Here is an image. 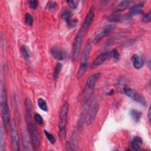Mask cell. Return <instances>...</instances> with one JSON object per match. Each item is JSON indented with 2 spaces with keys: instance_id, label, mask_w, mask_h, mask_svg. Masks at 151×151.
Listing matches in <instances>:
<instances>
[{
  "instance_id": "11",
  "label": "cell",
  "mask_w": 151,
  "mask_h": 151,
  "mask_svg": "<svg viewBox=\"0 0 151 151\" xmlns=\"http://www.w3.org/2000/svg\"><path fill=\"white\" fill-rule=\"evenodd\" d=\"M25 107L26 113V119L27 123L31 122V119L33 113V105L31 100L29 98H26L25 100Z\"/></svg>"
},
{
  "instance_id": "13",
  "label": "cell",
  "mask_w": 151,
  "mask_h": 151,
  "mask_svg": "<svg viewBox=\"0 0 151 151\" xmlns=\"http://www.w3.org/2000/svg\"><path fill=\"white\" fill-rule=\"evenodd\" d=\"M51 54L53 57L57 60H63L67 56L65 52L58 47H53L51 49Z\"/></svg>"
},
{
  "instance_id": "6",
  "label": "cell",
  "mask_w": 151,
  "mask_h": 151,
  "mask_svg": "<svg viewBox=\"0 0 151 151\" xmlns=\"http://www.w3.org/2000/svg\"><path fill=\"white\" fill-rule=\"evenodd\" d=\"M123 93L129 97L131 98L133 100L139 103L140 104L142 105L146 104V101L145 99L143 96L140 95L138 93L130 88L127 86H124L123 87Z\"/></svg>"
},
{
  "instance_id": "4",
  "label": "cell",
  "mask_w": 151,
  "mask_h": 151,
  "mask_svg": "<svg viewBox=\"0 0 151 151\" xmlns=\"http://www.w3.org/2000/svg\"><path fill=\"white\" fill-rule=\"evenodd\" d=\"M27 131L30 136L33 147L38 148L41 145L40 135L32 122L27 123Z\"/></svg>"
},
{
  "instance_id": "35",
  "label": "cell",
  "mask_w": 151,
  "mask_h": 151,
  "mask_svg": "<svg viewBox=\"0 0 151 151\" xmlns=\"http://www.w3.org/2000/svg\"><path fill=\"white\" fill-rule=\"evenodd\" d=\"M65 146H66V149L67 150H74V149L73 148L74 146H73L72 145V143L70 142L69 141H67L65 143Z\"/></svg>"
},
{
  "instance_id": "23",
  "label": "cell",
  "mask_w": 151,
  "mask_h": 151,
  "mask_svg": "<svg viewBox=\"0 0 151 151\" xmlns=\"http://www.w3.org/2000/svg\"><path fill=\"white\" fill-rule=\"evenodd\" d=\"M37 103L38 105V107H40V109L41 110H42L44 111H47L48 110V106L47 104V102L44 99H43L42 98L38 99Z\"/></svg>"
},
{
  "instance_id": "34",
  "label": "cell",
  "mask_w": 151,
  "mask_h": 151,
  "mask_svg": "<svg viewBox=\"0 0 151 151\" xmlns=\"http://www.w3.org/2000/svg\"><path fill=\"white\" fill-rule=\"evenodd\" d=\"M48 9L50 10H53L54 9H55V8L57 6V4L55 2H49V3L48 4Z\"/></svg>"
},
{
  "instance_id": "28",
  "label": "cell",
  "mask_w": 151,
  "mask_h": 151,
  "mask_svg": "<svg viewBox=\"0 0 151 151\" xmlns=\"http://www.w3.org/2000/svg\"><path fill=\"white\" fill-rule=\"evenodd\" d=\"M67 4L68 5V6L71 8V9H75L77 7L80 1L76 0V1H67Z\"/></svg>"
},
{
  "instance_id": "16",
  "label": "cell",
  "mask_w": 151,
  "mask_h": 151,
  "mask_svg": "<svg viewBox=\"0 0 151 151\" xmlns=\"http://www.w3.org/2000/svg\"><path fill=\"white\" fill-rule=\"evenodd\" d=\"M144 6L143 2H140L132 6L129 9V13L132 16L141 14L143 12V8Z\"/></svg>"
},
{
  "instance_id": "14",
  "label": "cell",
  "mask_w": 151,
  "mask_h": 151,
  "mask_svg": "<svg viewBox=\"0 0 151 151\" xmlns=\"http://www.w3.org/2000/svg\"><path fill=\"white\" fill-rule=\"evenodd\" d=\"M100 77H101V74L100 73H96L94 74L91 75V76H90L86 80V87L89 90L92 89L94 87L96 82L100 78Z\"/></svg>"
},
{
  "instance_id": "15",
  "label": "cell",
  "mask_w": 151,
  "mask_h": 151,
  "mask_svg": "<svg viewBox=\"0 0 151 151\" xmlns=\"http://www.w3.org/2000/svg\"><path fill=\"white\" fill-rule=\"evenodd\" d=\"M131 60H132L133 67L136 69H140L144 65L145 62L143 58L138 54L133 55L131 58Z\"/></svg>"
},
{
  "instance_id": "30",
  "label": "cell",
  "mask_w": 151,
  "mask_h": 151,
  "mask_svg": "<svg viewBox=\"0 0 151 151\" xmlns=\"http://www.w3.org/2000/svg\"><path fill=\"white\" fill-rule=\"evenodd\" d=\"M110 54H111V58H113L116 60H118L120 57V54L118 52V51L116 49H113L112 50L110 51Z\"/></svg>"
},
{
  "instance_id": "17",
  "label": "cell",
  "mask_w": 151,
  "mask_h": 151,
  "mask_svg": "<svg viewBox=\"0 0 151 151\" xmlns=\"http://www.w3.org/2000/svg\"><path fill=\"white\" fill-rule=\"evenodd\" d=\"M29 134L24 132L23 134V143L25 150H31L33 149V146Z\"/></svg>"
},
{
  "instance_id": "33",
  "label": "cell",
  "mask_w": 151,
  "mask_h": 151,
  "mask_svg": "<svg viewBox=\"0 0 151 151\" xmlns=\"http://www.w3.org/2000/svg\"><path fill=\"white\" fill-rule=\"evenodd\" d=\"M29 5L31 7V8L35 9L37 8L38 5V1H29Z\"/></svg>"
},
{
  "instance_id": "1",
  "label": "cell",
  "mask_w": 151,
  "mask_h": 151,
  "mask_svg": "<svg viewBox=\"0 0 151 151\" xmlns=\"http://www.w3.org/2000/svg\"><path fill=\"white\" fill-rule=\"evenodd\" d=\"M1 110L2 120L4 124V127L6 132H8L9 129L11 128V120H10V113L9 109L7 103V96L6 92L5 87L2 85L1 90Z\"/></svg>"
},
{
  "instance_id": "3",
  "label": "cell",
  "mask_w": 151,
  "mask_h": 151,
  "mask_svg": "<svg viewBox=\"0 0 151 151\" xmlns=\"http://www.w3.org/2000/svg\"><path fill=\"white\" fill-rule=\"evenodd\" d=\"M91 50V44L88 42L85 46L81 57V62L77 73V79H80L83 76L84 73L86 72L88 67V60Z\"/></svg>"
},
{
  "instance_id": "25",
  "label": "cell",
  "mask_w": 151,
  "mask_h": 151,
  "mask_svg": "<svg viewBox=\"0 0 151 151\" xmlns=\"http://www.w3.org/2000/svg\"><path fill=\"white\" fill-rule=\"evenodd\" d=\"M0 145H1V150L4 151L5 150V140L4 134V132L2 127H1V132H0Z\"/></svg>"
},
{
  "instance_id": "21",
  "label": "cell",
  "mask_w": 151,
  "mask_h": 151,
  "mask_svg": "<svg viewBox=\"0 0 151 151\" xmlns=\"http://www.w3.org/2000/svg\"><path fill=\"white\" fill-rule=\"evenodd\" d=\"M61 17L66 23H67L72 19V13L68 10H64L61 12Z\"/></svg>"
},
{
  "instance_id": "32",
  "label": "cell",
  "mask_w": 151,
  "mask_h": 151,
  "mask_svg": "<svg viewBox=\"0 0 151 151\" xmlns=\"http://www.w3.org/2000/svg\"><path fill=\"white\" fill-rule=\"evenodd\" d=\"M77 22H78V21L77 19H72L68 22H67V26L68 28H73L77 26Z\"/></svg>"
},
{
  "instance_id": "29",
  "label": "cell",
  "mask_w": 151,
  "mask_h": 151,
  "mask_svg": "<svg viewBox=\"0 0 151 151\" xmlns=\"http://www.w3.org/2000/svg\"><path fill=\"white\" fill-rule=\"evenodd\" d=\"M151 21V12L150 11L145 14L142 19V21L145 23H149Z\"/></svg>"
},
{
  "instance_id": "37",
  "label": "cell",
  "mask_w": 151,
  "mask_h": 151,
  "mask_svg": "<svg viewBox=\"0 0 151 151\" xmlns=\"http://www.w3.org/2000/svg\"><path fill=\"white\" fill-rule=\"evenodd\" d=\"M114 90L111 89V90L107 93V95H109V96H112V95H114Z\"/></svg>"
},
{
  "instance_id": "20",
  "label": "cell",
  "mask_w": 151,
  "mask_h": 151,
  "mask_svg": "<svg viewBox=\"0 0 151 151\" xmlns=\"http://www.w3.org/2000/svg\"><path fill=\"white\" fill-rule=\"evenodd\" d=\"M129 113H130V117L136 122H137L140 119L141 116H142V113L140 112L139 111L134 110V109L130 110Z\"/></svg>"
},
{
  "instance_id": "9",
  "label": "cell",
  "mask_w": 151,
  "mask_h": 151,
  "mask_svg": "<svg viewBox=\"0 0 151 151\" xmlns=\"http://www.w3.org/2000/svg\"><path fill=\"white\" fill-rule=\"evenodd\" d=\"M11 145L13 150L18 151L20 149L19 146V135L16 129V127L14 126H11Z\"/></svg>"
},
{
  "instance_id": "2",
  "label": "cell",
  "mask_w": 151,
  "mask_h": 151,
  "mask_svg": "<svg viewBox=\"0 0 151 151\" xmlns=\"http://www.w3.org/2000/svg\"><path fill=\"white\" fill-rule=\"evenodd\" d=\"M68 103L65 101L61 109L59 116V137L61 141L64 140L66 135V124L68 113Z\"/></svg>"
},
{
  "instance_id": "7",
  "label": "cell",
  "mask_w": 151,
  "mask_h": 151,
  "mask_svg": "<svg viewBox=\"0 0 151 151\" xmlns=\"http://www.w3.org/2000/svg\"><path fill=\"white\" fill-rule=\"evenodd\" d=\"M116 28V25L113 24H107L105 25L102 29L97 34V35L95 37L94 39V42H97L101 40L103 38L107 36L114 28Z\"/></svg>"
},
{
  "instance_id": "27",
  "label": "cell",
  "mask_w": 151,
  "mask_h": 151,
  "mask_svg": "<svg viewBox=\"0 0 151 151\" xmlns=\"http://www.w3.org/2000/svg\"><path fill=\"white\" fill-rule=\"evenodd\" d=\"M25 22L28 25H31L33 23V18L29 13H26L25 15Z\"/></svg>"
},
{
  "instance_id": "8",
  "label": "cell",
  "mask_w": 151,
  "mask_h": 151,
  "mask_svg": "<svg viewBox=\"0 0 151 151\" xmlns=\"http://www.w3.org/2000/svg\"><path fill=\"white\" fill-rule=\"evenodd\" d=\"M94 8L93 6H91L90 8L88 13L87 14L84 19V21L82 24V25L80 28V29L83 30L85 33L87 31L91 24L92 23L94 19Z\"/></svg>"
},
{
  "instance_id": "24",
  "label": "cell",
  "mask_w": 151,
  "mask_h": 151,
  "mask_svg": "<svg viewBox=\"0 0 151 151\" xmlns=\"http://www.w3.org/2000/svg\"><path fill=\"white\" fill-rule=\"evenodd\" d=\"M62 67H63V65L61 63H58L56 65H55V67L54 68V74H53V77H54V78L55 80H57L58 77V76L60 73V71L62 69Z\"/></svg>"
},
{
  "instance_id": "5",
  "label": "cell",
  "mask_w": 151,
  "mask_h": 151,
  "mask_svg": "<svg viewBox=\"0 0 151 151\" xmlns=\"http://www.w3.org/2000/svg\"><path fill=\"white\" fill-rule=\"evenodd\" d=\"M86 33L81 30V29H79L78 33L77 34L76 36L75 37L73 43V61H75L77 60L79 54H80V48L81 46L83 36Z\"/></svg>"
},
{
  "instance_id": "22",
  "label": "cell",
  "mask_w": 151,
  "mask_h": 151,
  "mask_svg": "<svg viewBox=\"0 0 151 151\" xmlns=\"http://www.w3.org/2000/svg\"><path fill=\"white\" fill-rule=\"evenodd\" d=\"M21 53L22 57L25 60H28L30 57L31 52H30L29 48L26 45H23L22 47L21 50Z\"/></svg>"
},
{
  "instance_id": "31",
  "label": "cell",
  "mask_w": 151,
  "mask_h": 151,
  "mask_svg": "<svg viewBox=\"0 0 151 151\" xmlns=\"http://www.w3.org/2000/svg\"><path fill=\"white\" fill-rule=\"evenodd\" d=\"M34 119L38 124L41 125L43 123V119L41 116L38 113H35L34 114Z\"/></svg>"
},
{
  "instance_id": "18",
  "label": "cell",
  "mask_w": 151,
  "mask_h": 151,
  "mask_svg": "<svg viewBox=\"0 0 151 151\" xmlns=\"http://www.w3.org/2000/svg\"><path fill=\"white\" fill-rule=\"evenodd\" d=\"M143 144V140L139 136H135L133 138L130 146L134 150H140L141 145Z\"/></svg>"
},
{
  "instance_id": "36",
  "label": "cell",
  "mask_w": 151,
  "mask_h": 151,
  "mask_svg": "<svg viewBox=\"0 0 151 151\" xmlns=\"http://www.w3.org/2000/svg\"><path fill=\"white\" fill-rule=\"evenodd\" d=\"M151 112H150V107H149V109H148V112H147V117H148V120H149V122L150 123V119H151Z\"/></svg>"
},
{
  "instance_id": "19",
  "label": "cell",
  "mask_w": 151,
  "mask_h": 151,
  "mask_svg": "<svg viewBox=\"0 0 151 151\" xmlns=\"http://www.w3.org/2000/svg\"><path fill=\"white\" fill-rule=\"evenodd\" d=\"M130 2L129 1H127V0L121 1L117 5V6L116 7L114 12H122V11L125 10L128 7Z\"/></svg>"
},
{
  "instance_id": "10",
  "label": "cell",
  "mask_w": 151,
  "mask_h": 151,
  "mask_svg": "<svg viewBox=\"0 0 151 151\" xmlns=\"http://www.w3.org/2000/svg\"><path fill=\"white\" fill-rule=\"evenodd\" d=\"M111 58L110 51H106L104 52H103L100 54L99 55H98L96 59L93 61L92 63V66L93 67H97L106 61L108 59H110Z\"/></svg>"
},
{
  "instance_id": "26",
  "label": "cell",
  "mask_w": 151,
  "mask_h": 151,
  "mask_svg": "<svg viewBox=\"0 0 151 151\" xmlns=\"http://www.w3.org/2000/svg\"><path fill=\"white\" fill-rule=\"evenodd\" d=\"M44 134L46 136V138L48 139V140L50 142V143L51 144L55 143V137H54V136L51 133H50V132L47 131L46 130H44Z\"/></svg>"
},
{
  "instance_id": "12",
  "label": "cell",
  "mask_w": 151,
  "mask_h": 151,
  "mask_svg": "<svg viewBox=\"0 0 151 151\" xmlns=\"http://www.w3.org/2000/svg\"><path fill=\"white\" fill-rule=\"evenodd\" d=\"M98 110H99V104L97 102L95 101L91 107V109L90 110L89 116L86 121V124L87 126H89L93 123L97 114Z\"/></svg>"
}]
</instances>
